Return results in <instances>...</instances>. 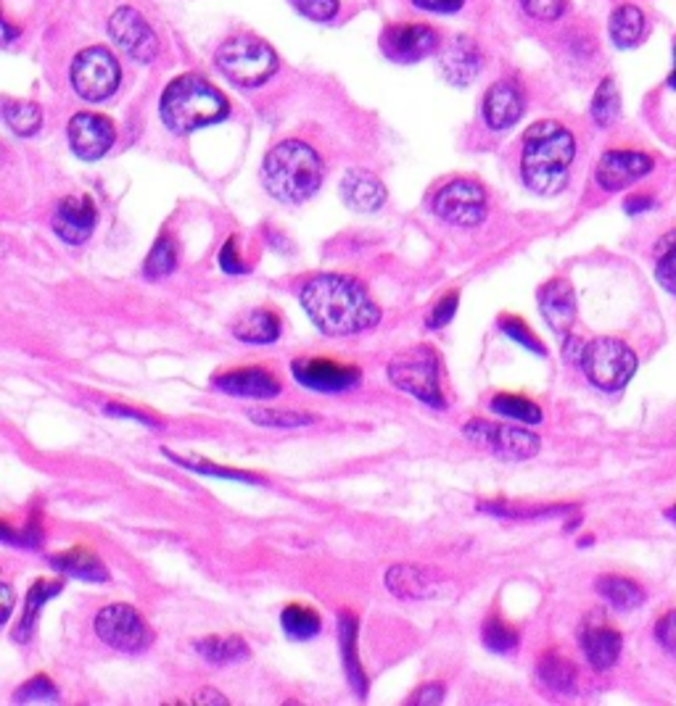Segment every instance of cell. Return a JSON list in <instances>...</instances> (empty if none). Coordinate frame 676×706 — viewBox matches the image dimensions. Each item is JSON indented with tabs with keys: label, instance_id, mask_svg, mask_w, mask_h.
<instances>
[{
	"label": "cell",
	"instance_id": "cell-37",
	"mask_svg": "<svg viewBox=\"0 0 676 706\" xmlns=\"http://www.w3.org/2000/svg\"><path fill=\"white\" fill-rule=\"evenodd\" d=\"M248 419H252L254 425L275 427V430H291V427L312 425L310 414H297L288 412V408H254V412H248Z\"/></svg>",
	"mask_w": 676,
	"mask_h": 706
},
{
	"label": "cell",
	"instance_id": "cell-27",
	"mask_svg": "<svg viewBox=\"0 0 676 706\" xmlns=\"http://www.w3.org/2000/svg\"><path fill=\"white\" fill-rule=\"evenodd\" d=\"M233 335L244 343H275L280 338V322L273 312L257 309L235 322Z\"/></svg>",
	"mask_w": 676,
	"mask_h": 706
},
{
	"label": "cell",
	"instance_id": "cell-14",
	"mask_svg": "<svg viewBox=\"0 0 676 706\" xmlns=\"http://www.w3.org/2000/svg\"><path fill=\"white\" fill-rule=\"evenodd\" d=\"M117 141L114 124L107 116L98 114H75L69 122V145L77 156L85 161H96V158L107 156L111 145Z\"/></svg>",
	"mask_w": 676,
	"mask_h": 706
},
{
	"label": "cell",
	"instance_id": "cell-46",
	"mask_svg": "<svg viewBox=\"0 0 676 706\" xmlns=\"http://www.w3.org/2000/svg\"><path fill=\"white\" fill-rule=\"evenodd\" d=\"M455 312H457V293L452 290V293H446L444 299L436 301V306H433V312L429 314V320H425V322H429L431 329H439V327L450 325Z\"/></svg>",
	"mask_w": 676,
	"mask_h": 706
},
{
	"label": "cell",
	"instance_id": "cell-4",
	"mask_svg": "<svg viewBox=\"0 0 676 706\" xmlns=\"http://www.w3.org/2000/svg\"><path fill=\"white\" fill-rule=\"evenodd\" d=\"M162 122L175 135H190L193 130L217 124L228 116L231 105L214 85L203 77L182 75L167 85L162 96Z\"/></svg>",
	"mask_w": 676,
	"mask_h": 706
},
{
	"label": "cell",
	"instance_id": "cell-56",
	"mask_svg": "<svg viewBox=\"0 0 676 706\" xmlns=\"http://www.w3.org/2000/svg\"><path fill=\"white\" fill-rule=\"evenodd\" d=\"M668 519H674V523H676V506H674V509H668Z\"/></svg>",
	"mask_w": 676,
	"mask_h": 706
},
{
	"label": "cell",
	"instance_id": "cell-31",
	"mask_svg": "<svg viewBox=\"0 0 676 706\" xmlns=\"http://www.w3.org/2000/svg\"><path fill=\"white\" fill-rule=\"evenodd\" d=\"M3 119H5V124H9V127L22 137H32L37 130L43 127L41 105H35L30 101H11V98H5Z\"/></svg>",
	"mask_w": 676,
	"mask_h": 706
},
{
	"label": "cell",
	"instance_id": "cell-41",
	"mask_svg": "<svg viewBox=\"0 0 676 706\" xmlns=\"http://www.w3.org/2000/svg\"><path fill=\"white\" fill-rule=\"evenodd\" d=\"M14 702H58V691L48 677L37 675L24 688L16 691Z\"/></svg>",
	"mask_w": 676,
	"mask_h": 706
},
{
	"label": "cell",
	"instance_id": "cell-34",
	"mask_svg": "<svg viewBox=\"0 0 676 706\" xmlns=\"http://www.w3.org/2000/svg\"><path fill=\"white\" fill-rule=\"evenodd\" d=\"M491 408L502 417L527 422V425H540L542 422V408L534 404V401L523 399V395H510V393H500L491 399Z\"/></svg>",
	"mask_w": 676,
	"mask_h": 706
},
{
	"label": "cell",
	"instance_id": "cell-30",
	"mask_svg": "<svg viewBox=\"0 0 676 706\" xmlns=\"http://www.w3.org/2000/svg\"><path fill=\"white\" fill-rule=\"evenodd\" d=\"M339 638H341V654H344V664H346V675L354 685L359 696H365V675L363 668H359V659L354 654V638H357V623H354L352 615H341L339 619Z\"/></svg>",
	"mask_w": 676,
	"mask_h": 706
},
{
	"label": "cell",
	"instance_id": "cell-12",
	"mask_svg": "<svg viewBox=\"0 0 676 706\" xmlns=\"http://www.w3.org/2000/svg\"><path fill=\"white\" fill-rule=\"evenodd\" d=\"M439 35L429 24H394L380 35V51L397 64H415L436 51Z\"/></svg>",
	"mask_w": 676,
	"mask_h": 706
},
{
	"label": "cell",
	"instance_id": "cell-48",
	"mask_svg": "<svg viewBox=\"0 0 676 706\" xmlns=\"http://www.w3.org/2000/svg\"><path fill=\"white\" fill-rule=\"evenodd\" d=\"M220 264H222V269H225L228 274H244V272H248V267H246L244 259H241V254H239V240H235V237H231V240L225 243V248H222Z\"/></svg>",
	"mask_w": 676,
	"mask_h": 706
},
{
	"label": "cell",
	"instance_id": "cell-7",
	"mask_svg": "<svg viewBox=\"0 0 676 706\" xmlns=\"http://www.w3.org/2000/svg\"><path fill=\"white\" fill-rule=\"evenodd\" d=\"M579 365L592 385L613 393L621 391V388L634 378L636 356L623 340L595 338L592 343L584 346Z\"/></svg>",
	"mask_w": 676,
	"mask_h": 706
},
{
	"label": "cell",
	"instance_id": "cell-26",
	"mask_svg": "<svg viewBox=\"0 0 676 706\" xmlns=\"http://www.w3.org/2000/svg\"><path fill=\"white\" fill-rule=\"evenodd\" d=\"M597 593H600L610 606H616V609L621 612H632L636 606L645 604V591H642V585H636L634 580L621 575H606L597 580Z\"/></svg>",
	"mask_w": 676,
	"mask_h": 706
},
{
	"label": "cell",
	"instance_id": "cell-45",
	"mask_svg": "<svg viewBox=\"0 0 676 706\" xmlns=\"http://www.w3.org/2000/svg\"><path fill=\"white\" fill-rule=\"evenodd\" d=\"M299 13L314 19V22H328L339 13V0H291Z\"/></svg>",
	"mask_w": 676,
	"mask_h": 706
},
{
	"label": "cell",
	"instance_id": "cell-24",
	"mask_svg": "<svg viewBox=\"0 0 676 706\" xmlns=\"http://www.w3.org/2000/svg\"><path fill=\"white\" fill-rule=\"evenodd\" d=\"M54 570L62 572V575L77 578V580H90V583H103L109 580V570L98 562V557L88 549H71L67 553H56L51 559Z\"/></svg>",
	"mask_w": 676,
	"mask_h": 706
},
{
	"label": "cell",
	"instance_id": "cell-49",
	"mask_svg": "<svg viewBox=\"0 0 676 706\" xmlns=\"http://www.w3.org/2000/svg\"><path fill=\"white\" fill-rule=\"evenodd\" d=\"M412 3L431 13H455L465 0H412Z\"/></svg>",
	"mask_w": 676,
	"mask_h": 706
},
{
	"label": "cell",
	"instance_id": "cell-3",
	"mask_svg": "<svg viewBox=\"0 0 676 706\" xmlns=\"http://www.w3.org/2000/svg\"><path fill=\"white\" fill-rule=\"evenodd\" d=\"M325 169L320 156L307 143L286 141L267 154L262 167L267 193L284 203H304L323 184Z\"/></svg>",
	"mask_w": 676,
	"mask_h": 706
},
{
	"label": "cell",
	"instance_id": "cell-51",
	"mask_svg": "<svg viewBox=\"0 0 676 706\" xmlns=\"http://www.w3.org/2000/svg\"><path fill=\"white\" fill-rule=\"evenodd\" d=\"M107 414H114V417H130V419H137V422H143V425H148V427H159V422L151 419L148 414H137V412H133V408L107 406Z\"/></svg>",
	"mask_w": 676,
	"mask_h": 706
},
{
	"label": "cell",
	"instance_id": "cell-13",
	"mask_svg": "<svg viewBox=\"0 0 676 706\" xmlns=\"http://www.w3.org/2000/svg\"><path fill=\"white\" fill-rule=\"evenodd\" d=\"M653 171V158L640 150H608L597 164V184L608 193H619L629 184L640 182Z\"/></svg>",
	"mask_w": 676,
	"mask_h": 706
},
{
	"label": "cell",
	"instance_id": "cell-47",
	"mask_svg": "<svg viewBox=\"0 0 676 706\" xmlns=\"http://www.w3.org/2000/svg\"><path fill=\"white\" fill-rule=\"evenodd\" d=\"M655 638H658V643L668 654L676 657V609L658 619V625H655Z\"/></svg>",
	"mask_w": 676,
	"mask_h": 706
},
{
	"label": "cell",
	"instance_id": "cell-8",
	"mask_svg": "<svg viewBox=\"0 0 676 706\" xmlns=\"http://www.w3.org/2000/svg\"><path fill=\"white\" fill-rule=\"evenodd\" d=\"M120 82V64L101 45L77 53V58L71 61V85L85 101H103V98L114 96Z\"/></svg>",
	"mask_w": 676,
	"mask_h": 706
},
{
	"label": "cell",
	"instance_id": "cell-50",
	"mask_svg": "<svg viewBox=\"0 0 676 706\" xmlns=\"http://www.w3.org/2000/svg\"><path fill=\"white\" fill-rule=\"evenodd\" d=\"M444 685L442 683H431L425 688H420L415 696H412V704H439L444 698Z\"/></svg>",
	"mask_w": 676,
	"mask_h": 706
},
{
	"label": "cell",
	"instance_id": "cell-54",
	"mask_svg": "<svg viewBox=\"0 0 676 706\" xmlns=\"http://www.w3.org/2000/svg\"><path fill=\"white\" fill-rule=\"evenodd\" d=\"M3 604H5V619H9L11 609H14V591H11V585H3Z\"/></svg>",
	"mask_w": 676,
	"mask_h": 706
},
{
	"label": "cell",
	"instance_id": "cell-32",
	"mask_svg": "<svg viewBox=\"0 0 676 706\" xmlns=\"http://www.w3.org/2000/svg\"><path fill=\"white\" fill-rule=\"evenodd\" d=\"M280 623H284V630L288 636L297 638V641H310V638L318 636L320 628H323L318 612H312L310 606L301 604L286 606L284 615H280Z\"/></svg>",
	"mask_w": 676,
	"mask_h": 706
},
{
	"label": "cell",
	"instance_id": "cell-10",
	"mask_svg": "<svg viewBox=\"0 0 676 706\" xmlns=\"http://www.w3.org/2000/svg\"><path fill=\"white\" fill-rule=\"evenodd\" d=\"M96 632L111 649L124 651V654H137L151 646V638H154L143 617L128 604H111L98 612Z\"/></svg>",
	"mask_w": 676,
	"mask_h": 706
},
{
	"label": "cell",
	"instance_id": "cell-21",
	"mask_svg": "<svg viewBox=\"0 0 676 706\" xmlns=\"http://www.w3.org/2000/svg\"><path fill=\"white\" fill-rule=\"evenodd\" d=\"M214 385L222 393L244 395V399H273L280 393V382L273 378L270 372L257 367L235 369V372H225L220 378H214Z\"/></svg>",
	"mask_w": 676,
	"mask_h": 706
},
{
	"label": "cell",
	"instance_id": "cell-33",
	"mask_svg": "<svg viewBox=\"0 0 676 706\" xmlns=\"http://www.w3.org/2000/svg\"><path fill=\"white\" fill-rule=\"evenodd\" d=\"M196 651L214 664L241 662V659L248 657L246 643L241 638H203V641L196 643Z\"/></svg>",
	"mask_w": 676,
	"mask_h": 706
},
{
	"label": "cell",
	"instance_id": "cell-55",
	"mask_svg": "<svg viewBox=\"0 0 676 706\" xmlns=\"http://www.w3.org/2000/svg\"><path fill=\"white\" fill-rule=\"evenodd\" d=\"M676 56V53H674ZM668 85H672V88L676 90V64H674V71H672V77H668Z\"/></svg>",
	"mask_w": 676,
	"mask_h": 706
},
{
	"label": "cell",
	"instance_id": "cell-43",
	"mask_svg": "<svg viewBox=\"0 0 676 706\" xmlns=\"http://www.w3.org/2000/svg\"><path fill=\"white\" fill-rule=\"evenodd\" d=\"M521 5L529 16L542 19V22H555L566 13L568 0H521Z\"/></svg>",
	"mask_w": 676,
	"mask_h": 706
},
{
	"label": "cell",
	"instance_id": "cell-25",
	"mask_svg": "<svg viewBox=\"0 0 676 706\" xmlns=\"http://www.w3.org/2000/svg\"><path fill=\"white\" fill-rule=\"evenodd\" d=\"M502 459H531L540 451V438L534 433L521 430V427H495L491 433V446Z\"/></svg>",
	"mask_w": 676,
	"mask_h": 706
},
{
	"label": "cell",
	"instance_id": "cell-6",
	"mask_svg": "<svg viewBox=\"0 0 676 706\" xmlns=\"http://www.w3.org/2000/svg\"><path fill=\"white\" fill-rule=\"evenodd\" d=\"M389 380L399 391L415 395L423 404L433 408L444 406L442 388H439V356L429 346L407 348L405 354L394 356L389 365Z\"/></svg>",
	"mask_w": 676,
	"mask_h": 706
},
{
	"label": "cell",
	"instance_id": "cell-5",
	"mask_svg": "<svg viewBox=\"0 0 676 706\" xmlns=\"http://www.w3.org/2000/svg\"><path fill=\"white\" fill-rule=\"evenodd\" d=\"M217 66L241 88H257L278 71V58L265 40L254 35H235L220 45Z\"/></svg>",
	"mask_w": 676,
	"mask_h": 706
},
{
	"label": "cell",
	"instance_id": "cell-36",
	"mask_svg": "<svg viewBox=\"0 0 676 706\" xmlns=\"http://www.w3.org/2000/svg\"><path fill=\"white\" fill-rule=\"evenodd\" d=\"M58 591H62V583H45V580H41V583L32 585L27 593V612H24L22 625H19V638H22V641H27L32 636L37 623V612H41L45 602H48L51 596H56Z\"/></svg>",
	"mask_w": 676,
	"mask_h": 706
},
{
	"label": "cell",
	"instance_id": "cell-16",
	"mask_svg": "<svg viewBox=\"0 0 676 706\" xmlns=\"http://www.w3.org/2000/svg\"><path fill=\"white\" fill-rule=\"evenodd\" d=\"M98 222V211L88 195H71L58 203L54 214V229L69 246H82L93 233Z\"/></svg>",
	"mask_w": 676,
	"mask_h": 706
},
{
	"label": "cell",
	"instance_id": "cell-39",
	"mask_svg": "<svg viewBox=\"0 0 676 706\" xmlns=\"http://www.w3.org/2000/svg\"><path fill=\"white\" fill-rule=\"evenodd\" d=\"M481 636H484V646L491 651H497V654H508V651H513L518 646L516 628H510V625L502 623L500 617H489L487 623H484Z\"/></svg>",
	"mask_w": 676,
	"mask_h": 706
},
{
	"label": "cell",
	"instance_id": "cell-28",
	"mask_svg": "<svg viewBox=\"0 0 676 706\" xmlns=\"http://www.w3.org/2000/svg\"><path fill=\"white\" fill-rule=\"evenodd\" d=\"M540 681L544 683V688L555 691V694H568L574 691L576 683V668L570 659H566L557 651H550L540 659V670H536Z\"/></svg>",
	"mask_w": 676,
	"mask_h": 706
},
{
	"label": "cell",
	"instance_id": "cell-23",
	"mask_svg": "<svg viewBox=\"0 0 676 706\" xmlns=\"http://www.w3.org/2000/svg\"><path fill=\"white\" fill-rule=\"evenodd\" d=\"M610 40L616 43V48L629 51L636 48L645 37V13H642L636 5H619L613 13H610Z\"/></svg>",
	"mask_w": 676,
	"mask_h": 706
},
{
	"label": "cell",
	"instance_id": "cell-20",
	"mask_svg": "<svg viewBox=\"0 0 676 706\" xmlns=\"http://www.w3.org/2000/svg\"><path fill=\"white\" fill-rule=\"evenodd\" d=\"M341 195H344L346 206L363 211V214L378 211L386 203V188L373 171L365 169L346 171L344 180H341Z\"/></svg>",
	"mask_w": 676,
	"mask_h": 706
},
{
	"label": "cell",
	"instance_id": "cell-44",
	"mask_svg": "<svg viewBox=\"0 0 676 706\" xmlns=\"http://www.w3.org/2000/svg\"><path fill=\"white\" fill-rule=\"evenodd\" d=\"M173 461H177V464H182V467H188V470H193V472H201V474H217V478H228V480H244V483H265V480H259V478H252V474H244V472H235V470H222V467H217V464H207V461H190V459H180V457H169Z\"/></svg>",
	"mask_w": 676,
	"mask_h": 706
},
{
	"label": "cell",
	"instance_id": "cell-1",
	"mask_svg": "<svg viewBox=\"0 0 676 706\" xmlns=\"http://www.w3.org/2000/svg\"><path fill=\"white\" fill-rule=\"evenodd\" d=\"M301 306L320 333L331 338L357 335L378 325L380 312L365 288L352 277L320 274L301 290Z\"/></svg>",
	"mask_w": 676,
	"mask_h": 706
},
{
	"label": "cell",
	"instance_id": "cell-18",
	"mask_svg": "<svg viewBox=\"0 0 676 706\" xmlns=\"http://www.w3.org/2000/svg\"><path fill=\"white\" fill-rule=\"evenodd\" d=\"M439 66L452 85H470L481 69V51L470 37H455L439 56Z\"/></svg>",
	"mask_w": 676,
	"mask_h": 706
},
{
	"label": "cell",
	"instance_id": "cell-53",
	"mask_svg": "<svg viewBox=\"0 0 676 706\" xmlns=\"http://www.w3.org/2000/svg\"><path fill=\"white\" fill-rule=\"evenodd\" d=\"M196 702H217V704H228V698L225 696H220L217 694V691H201L199 696H196Z\"/></svg>",
	"mask_w": 676,
	"mask_h": 706
},
{
	"label": "cell",
	"instance_id": "cell-42",
	"mask_svg": "<svg viewBox=\"0 0 676 706\" xmlns=\"http://www.w3.org/2000/svg\"><path fill=\"white\" fill-rule=\"evenodd\" d=\"M502 333L508 335V338H513V340L521 343V346L529 348V351L544 356L542 340L536 338V335L531 333V329H529L527 325H523L521 320H516V316H508V320H502Z\"/></svg>",
	"mask_w": 676,
	"mask_h": 706
},
{
	"label": "cell",
	"instance_id": "cell-17",
	"mask_svg": "<svg viewBox=\"0 0 676 706\" xmlns=\"http://www.w3.org/2000/svg\"><path fill=\"white\" fill-rule=\"evenodd\" d=\"M581 651L595 670H610L621 657V632L600 619H587L581 628Z\"/></svg>",
	"mask_w": 676,
	"mask_h": 706
},
{
	"label": "cell",
	"instance_id": "cell-9",
	"mask_svg": "<svg viewBox=\"0 0 676 706\" xmlns=\"http://www.w3.org/2000/svg\"><path fill=\"white\" fill-rule=\"evenodd\" d=\"M433 214L457 227H476L487 220V190L474 180H452L433 195Z\"/></svg>",
	"mask_w": 676,
	"mask_h": 706
},
{
	"label": "cell",
	"instance_id": "cell-22",
	"mask_svg": "<svg viewBox=\"0 0 676 706\" xmlns=\"http://www.w3.org/2000/svg\"><path fill=\"white\" fill-rule=\"evenodd\" d=\"M523 114V96L513 82L491 85L484 98V119L491 130H508Z\"/></svg>",
	"mask_w": 676,
	"mask_h": 706
},
{
	"label": "cell",
	"instance_id": "cell-15",
	"mask_svg": "<svg viewBox=\"0 0 676 706\" xmlns=\"http://www.w3.org/2000/svg\"><path fill=\"white\" fill-rule=\"evenodd\" d=\"M291 369H293V378H297L301 385L318 393L350 391V388H354L359 382V369L333 365V361L328 359L293 361Z\"/></svg>",
	"mask_w": 676,
	"mask_h": 706
},
{
	"label": "cell",
	"instance_id": "cell-52",
	"mask_svg": "<svg viewBox=\"0 0 676 706\" xmlns=\"http://www.w3.org/2000/svg\"><path fill=\"white\" fill-rule=\"evenodd\" d=\"M627 214H642V211H647V209H653V198L650 195H634V198H629L627 201Z\"/></svg>",
	"mask_w": 676,
	"mask_h": 706
},
{
	"label": "cell",
	"instance_id": "cell-35",
	"mask_svg": "<svg viewBox=\"0 0 676 706\" xmlns=\"http://www.w3.org/2000/svg\"><path fill=\"white\" fill-rule=\"evenodd\" d=\"M621 114V96L613 79H602L592 98V119L600 127H610Z\"/></svg>",
	"mask_w": 676,
	"mask_h": 706
},
{
	"label": "cell",
	"instance_id": "cell-29",
	"mask_svg": "<svg viewBox=\"0 0 676 706\" xmlns=\"http://www.w3.org/2000/svg\"><path fill=\"white\" fill-rule=\"evenodd\" d=\"M386 585L399 598H425L429 596V580L410 564H397L386 572Z\"/></svg>",
	"mask_w": 676,
	"mask_h": 706
},
{
	"label": "cell",
	"instance_id": "cell-40",
	"mask_svg": "<svg viewBox=\"0 0 676 706\" xmlns=\"http://www.w3.org/2000/svg\"><path fill=\"white\" fill-rule=\"evenodd\" d=\"M655 277H658V282L668 293L676 295V233L661 237Z\"/></svg>",
	"mask_w": 676,
	"mask_h": 706
},
{
	"label": "cell",
	"instance_id": "cell-11",
	"mask_svg": "<svg viewBox=\"0 0 676 706\" xmlns=\"http://www.w3.org/2000/svg\"><path fill=\"white\" fill-rule=\"evenodd\" d=\"M109 32L114 37V43L128 53L130 58H135L137 64H148L159 56V37L151 30V24L130 5H122L111 13Z\"/></svg>",
	"mask_w": 676,
	"mask_h": 706
},
{
	"label": "cell",
	"instance_id": "cell-19",
	"mask_svg": "<svg viewBox=\"0 0 676 706\" xmlns=\"http://www.w3.org/2000/svg\"><path fill=\"white\" fill-rule=\"evenodd\" d=\"M540 312L555 333L566 335L576 322V295L570 282L553 280L540 290Z\"/></svg>",
	"mask_w": 676,
	"mask_h": 706
},
{
	"label": "cell",
	"instance_id": "cell-2",
	"mask_svg": "<svg viewBox=\"0 0 676 706\" xmlns=\"http://www.w3.org/2000/svg\"><path fill=\"white\" fill-rule=\"evenodd\" d=\"M576 156V141L557 122H536L523 135L521 177L529 190L555 195L566 188L568 169Z\"/></svg>",
	"mask_w": 676,
	"mask_h": 706
},
{
	"label": "cell",
	"instance_id": "cell-38",
	"mask_svg": "<svg viewBox=\"0 0 676 706\" xmlns=\"http://www.w3.org/2000/svg\"><path fill=\"white\" fill-rule=\"evenodd\" d=\"M175 264H177L175 243L169 240V237H159L156 246L151 248L143 272H146V277H151V280H159V277H167L169 272H175Z\"/></svg>",
	"mask_w": 676,
	"mask_h": 706
}]
</instances>
